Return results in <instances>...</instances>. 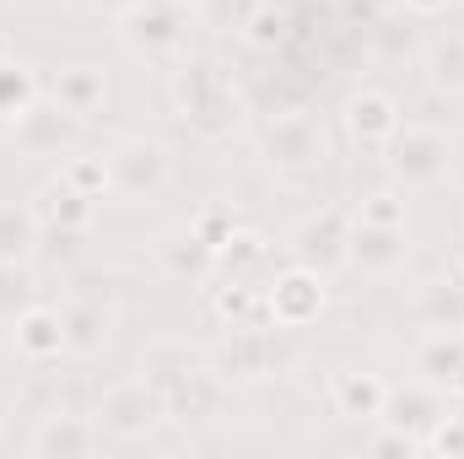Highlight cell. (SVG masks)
Masks as SVG:
<instances>
[{
  "instance_id": "obj_10",
  "label": "cell",
  "mask_w": 464,
  "mask_h": 459,
  "mask_svg": "<svg viewBox=\"0 0 464 459\" xmlns=\"http://www.w3.org/2000/svg\"><path fill=\"white\" fill-rule=\"evenodd\" d=\"M49 98H54L71 119H92L103 103H109V71H103V65H92V60H71V65H60V71H54Z\"/></svg>"
},
{
  "instance_id": "obj_18",
  "label": "cell",
  "mask_w": 464,
  "mask_h": 459,
  "mask_svg": "<svg viewBox=\"0 0 464 459\" xmlns=\"http://www.w3.org/2000/svg\"><path fill=\"white\" fill-rule=\"evenodd\" d=\"M38 238H44V222L33 200H0V259H33Z\"/></svg>"
},
{
  "instance_id": "obj_2",
  "label": "cell",
  "mask_w": 464,
  "mask_h": 459,
  "mask_svg": "<svg viewBox=\"0 0 464 459\" xmlns=\"http://www.w3.org/2000/svg\"><path fill=\"white\" fill-rule=\"evenodd\" d=\"M173 103L179 114L189 119L200 135H227L232 119H237V103H232V87L222 82V71L211 60H184L173 71Z\"/></svg>"
},
{
  "instance_id": "obj_27",
  "label": "cell",
  "mask_w": 464,
  "mask_h": 459,
  "mask_svg": "<svg viewBox=\"0 0 464 459\" xmlns=\"http://www.w3.org/2000/svg\"><path fill=\"white\" fill-rule=\"evenodd\" d=\"M356 222H372V228H405V195L394 190H378L356 206Z\"/></svg>"
},
{
  "instance_id": "obj_11",
  "label": "cell",
  "mask_w": 464,
  "mask_h": 459,
  "mask_svg": "<svg viewBox=\"0 0 464 459\" xmlns=\"http://www.w3.org/2000/svg\"><path fill=\"white\" fill-rule=\"evenodd\" d=\"M346 238H351V217L341 206H324L319 217H308V222L297 228L292 254H297L303 265H314V270H330V265L346 259Z\"/></svg>"
},
{
  "instance_id": "obj_20",
  "label": "cell",
  "mask_w": 464,
  "mask_h": 459,
  "mask_svg": "<svg viewBox=\"0 0 464 459\" xmlns=\"http://www.w3.org/2000/svg\"><path fill=\"white\" fill-rule=\"evenodd\" d=\"M383 422H394V427H405L411 438H421V433H432V427L443 422V400H438L432 389H405V395H394V389H389Z\"/></svg>"
},
{
  "instance_id": "obj_21",
  "label": "cell",
  "mask_w": 464,
  "mask_h": 459,
  "mask_svg": "<svg viewBox=\"0 0 464 459\" xmlns=\"http://www.w3.org/2000/svg\"><path fill=\"white\" fill-rule=\"evenodd\" d=\"M11 130H16V141H22L33 157H54L60 141H65V130H71V114H65L60 103H38L33 114L22 119V124H11Z\"/></svg>"
},
{
  "instance_id": "obj_15",
  "label": "cell",
  "mask_w": 464,
  "mask_h": 459,
  "mask_svg": "<svg viewBox=\"0 0 464 459\" xmlns=\"http://www.w3.org/2000/svg\"><path fill=\"white\" fill-rule=\"evenodd\" d=\"M157 259H162V270H168L173 281H206V276L217 270V243L189 222V228H173L157 243Z\"/></svg>"
},
{
  "instance_id": "obj_34",
  "label": "cell",
  "mask_w": 464,
  "mask_h": 459,
  "mask_svg": "<svg viewBox=\"0 0 464 459\" xmlns=\"http://www.w3.org/2000/svg\"><path fill=\"white\" fill-rule=\"evenodd\" d=\"M449 5H454V0H405V11H411V16H443Z\"/></svg>"
},
{
  "instance_id": "obj_30",
  "label": "cell",
  "mask_w": 464,
  "mask_h": 459,
  "mask_svg": "<svg viewBox=\"0 0 464 459\" xmlns=\"http://www.w3.org/2000/svg\"><path fill=\"white\" fill-rule=\"evenodd\" d=\"M243 33H248V44L270 49V44H281V16H276V11H248Z\"/></svg>"
},
{
  "instance_id": "obj_31",
  "label": "cell",
  "mask_w": 464,
  "mask_h": 459,
  "mask_svg": "<svg viewBox=\"0 0 464 459\" xmlns=\"http://www.w3.org/2000/svg\"><path fill=\"white\" fill-rule=\"evenodd\" d=\"M421 449H438V454H464V422H438V427L421 438Z\"/></svg>"
},
{
  "instance_id": "obj_3",
  "label": "cell",
  "mask_w": 464,
  "mask_h": 459,
  "mask_svg": "<svg viewBox=\"0 0 464 459\" xmlns=\"http://www.w3.org/2000/svg\"><path fill=\"white\" fill-rule=\"evenodd\" d=\"M383 151H389L394 179L411 184V190H438V184L449 179V168H454V146H449V135L432 130V124H400Z\"/></svg>"
},
{
  "instance_id": "obj_32",
  "label": "cell",
  "mask_w": 464,
  "mask_h": 459,
  "mask_svg": "<svg viewBox=\"0 0 464 459\" xmlns=\"http://www.w3.org/2000/svg\"><path fill=\"white\" fill-rule=\"evenodd\" d=\"M195 228L206 232L211 243H222V238H227V232L237 228V217H232V211H200V217H195Z\"/></svg>"
},
{
  "instance_id": "obj_26",
  "label": "cell",
  "mask_w": 464,
  "mask_h": 459,
  "mask_svg": "<svg viewBox=\"0 0 464 459\" xmlns=\"http://www.w3.org/2000/svg\"><path fill=\"white\" fill-rule=\"evenodd\" d=\"M82 195H92V200H103V190H114V173H109V157H98V151H82V157H71L65 168H60Z\"/></svg>"
},
{
  "instance_id": "obj_1",
  "label": "cell",
  "mask_w": 464,
  "mask_h": 459,
  "mask_svg": "<svg viewBox=\"0 0 464 459\" xmlns=\"http://www.w3.org/2000/svg\"><path fill=\"white\" fill-rule=\"evenodd\" d=\"M119 38L146 54V60H173L189 44V5L184 0H130L124 11H114Z\"/></svg>"
},
{
  "instance_id": "obj_9",
  "label": "cell",
  "mask_w": 464,
  "mask_h": 459,
  "mask_svg": "<svg viewBox=\"0 0 464 459\" xmlns=\"http://www.w3.org/2000/svg\"><path fill=\"white\" fill-rule=\"evenodd\" d=\"M11 325H16V330H11L16 356H22V362H33V367H44V362H54L60 351H71L65 314H60V308H49V303H33V308H22Z\"/></svg>"
},
{
  "instance_id": "obj_23",
  "label": "cell",
  "mask_w": 464,
  "mask_h": 459,
  "mask_svg": "<svg viewBox=\"0 0 464 459\" xmlns=\"http://www.w3.org/2000/svg\"><path fill=\"white\" fill-rule=\"evenodd\" d=\"M38 303V287H33V270L27 259H0V319L11 325L22 308Z\"/></svg>"
},
{
  "instance_id": "obj_8",
  "label": "cell",
  "mask_w": 464,
  "mask_h": 459,
  "mask_svg": "<svg viewBox=\"0 0 464 459\" xmlns=\"http://www.w3.org/2000/svg\"><path fill=\"white\" fill-rule=\"evenodd\" d=\"M346 135L356 146H367V151H383L389 141H394V130L405 124L400 119V103L383 93V87H356L346 98Z\"/></svg>"
},
{
  "instance_id": "obj_29",
  "label": "cell",
  "mask_w": 464,
  "mask_h": 459,
  "mask_svg": "<svg viewBox=\"0 0 464 459\" xmlns=\"http://www.w3.org/2000/svg\"><path fill=\"white\" fill-rule=\"evenodd\" d=\"M82 238H87V232H76V228H44L38 249H44L54 265H71V259L82 254Z\"/></svg>"
},
{
  "instance_id": "obj_16",
  "label": "cell",
  "mask_w": 464,
  "mask_h": 459,
  "mask_svg": "<svg viewBox=\"0 0 464 459\" xmlns=\"http://www.w3.org/2000/svg\"><path fill=\"white\" fill-rule=\"evenodd\" d=\"M98 444H103V427H92V422L76 416V411H49V416H38L33 438H27L33 454H92Z\"/></svg>"
},
{
  "instance_id": "obj_19",
  "label": "cell",
  "mask_w": 464,
  "mask_h": 459,
  "mask_svg": "<svg viewBox=\"0 0 464 459\" xmlns=\"http://www.w3.org/2000/svg\"><path fill=\"white\" fill-rule=\"evenodd\" d=\"M65 336H71V351H98V346L114 336V303L103 298H76L65 308Z\"/></svg>"
},
{
  "instance_id": "obj_7",
  "label": "cell",
  "mask_w": 464,
  "mask_h": 459,
  "mask_svg": "<svg viewBox=\"0 0 464 459\" xmlns=\"http://www.w3.org/2000/svg\"><path fill=\"white\" fill-rule=\"evenodd\" d=\"M109 173H114L119 195H130V200H151V195L168 190V179H173V157H168L162 141L135 135V141H124L114 157H109Z\"/></svg>"
},
{
  "instance_id": "obj_35",
  "label": "cell",
  "mask_w": 464,
  "mask_h": 459,
  "mask_svg": "<svg viewBox=\"0 0 464 459\" xmlns=\"http://www.w3.org/2000/svg\"><path fill=\"white\" fill-rule=\"evenodd\" d=\"M195 5H206V0H195Z\"/></svg>"
},
{
  "instance_id": "obj_17",
  "label": "cell",
  "mask_w": 464,
  "mask_h": 459,
  "mask_svg": "<svg viewBox=\"0 0 464 459\" xmlns=\"http://www.w3.org/2000/svg\"><path fill=\"white\" fill-rule=\"evenodd\" d=\"M44 103V82L27 60H5L0 54V124H22Z\"/></svg>"
},
{
  "instance_id": "obj_6",
  "label": "cell",
  "mask_w": 464,
  "mask_h": 459,
  "mask_svg": "<svg viewBox=\"0 0 464 459\" xmlns=\"http://www.w3.org/2000/svg\"><path fill=\"white\" fill-rule=\"evenodd\" d=\"M162 416H168V400L151 378H124L98 400V427L114 438H146Z\"/></svg>"
},
{
  "instance_id": "obj_5",
  "label": "cell",
  "mask_w": 464,
  "mask_h": 459,
  "mask_svg": "<svg viewBox=\"0 0 464 459\" xmlns=\"http://www.w3.org/2000/svg\"><path fill=\"white\" fill-rule=\"evenodd\" d=\"M324 303H330V292H324V270H314V265H286L270 287H265V319L276 325V330H308L319 314H324Z\"/></svg>"
},
{
  "instance_id": "obj_13",
  "label": "cell",
  "mask_w": 464,
  "mask_h": 459,
  "mask_svg": "<svg viewBox=\"0 0 464 459\" xmlns=\"http://www.w3.org/2000/svg\"><path fill=\"white\" fill-rule=\"evenodd\" d=\"M383 405H389V384L378 373H356V367L330 373V411L335 416H346V422H383Z\"/></svg>"
},
{
  "instance_id": "obj_24",
  "label": "cell",
  "mask_w": 464,
  "mask_h": 459,
  "mask_svg": "<svg viewBox=\"0 0 464 459\" xmlns=\"http://www.w3.org/2000/svg\"><path fill=\"white\" fill-rule=\"evenodd\" d=\"M217 314L227 319L232 330H254V319H265V292H254V287L232 281V287L217 292Z\"/></svg>"
},
{
  "instance_id": "obj_14",
  "label": "cell",
  "mask_w": 464,
  "mask_h": 459,
  "mask_svg": "<svg viewBox=\"0 0 464 459\" xmlns=\"http://www.w3.org/2000/svg\"><path fill=\"white\" fill-rule=\"evenodd\" d=\"M33 211H38V222H44V228L87 232V228H92V217H98V200H92V195H82V190L60 173V179H44V184L33 190Z\"/></svg>"
},
{
  "instance_id": "obj_28",
  "label": "cell",
  "mask_w": 464,
  "mask_h": 459,
  "mask_svg": "<svg viewBox=\"0 0 464 459\" xmlns=\"http://www.w3.org/2000/svg\"><path fill=\"white\" fill-rule=\"evenodd\" d=\"M421 373H432V378L454 384V378L464 373V351H459V346H449V336H438V341L421 351Z\"/></svg>"
},
{
  "instance_id": "obj_22",
  "label": "cell",
  "mask_w": 464,
  "mask_h": 459,
  "mask_svg": "<svg viewBox=\"0 0 464 459\" xmlns=\"http://www.w3.org/2000/svg\"><path fill=\"white\" fill-rule=\"evenodd\" d=\"M227 367L237 378H265V373H276V341L254 325V330H237V351L227 356Z\"/></svg>"
},
{
  "instance_id": "obj_12",
  "label": "cell",
  "mask_w": 464,
  "mask_h": 459,
  "mask_svg": "<svg viewBox=\"0 0 464 459\" xmlns=\"http://www.w3.org/2000/svg\"><path fill=\"white\" fill-rule=\"evenodd\" d=\"M346 265H356L362 276H394V270L405 265V228H372V222H351Z\"/></svg>"
},
{
  "instance_id": "obj_33",
  "label": "cell",
  "mask_w": 464,
  "mask_h": 459,
  "mask_svg": "<svg viewBox=\"0 0 464 459\" xmlns=\"http://www.w3.org/2000/svg\"><path fill=\"white\" fill-rule=\"evenodd\" d=\"M378 38H383V49H389V54L411 49V27H405V22H378Z\"/></svg>"
},
{
  "instance_id": "obj_4",
  "label": "cell",
  "mask_w": 464,
  "mask_h": 459,
  "mask_svg": "<svg viewBox=\"0 0 464 459\" xmlns=\"http://www.w3.org/2000/svg\"><path fill=\"white\" fill-rule=\"evenodd\" d=\"M259 157L265 168L297 179V173H314L324 162V130L314 114H270L259 130Z\"/></svg>"
},
{
  "instance_id": "obj_25",
  "label": "cell",
  "mask_w": 464,
  "mask_h": 459,
  "mask_svg": "<svg viewBox=\"0 0 464 459\" xmlns=\"http://www.w3.org/2000/svg\"><path fill=\"white\" fill-rule=\"evenodd\" d=\"M421 314H427V325H432L438 336L464 330V292L454 287V281H443V287H427V303H421Z\"/></svg>"
}]
</instances>
